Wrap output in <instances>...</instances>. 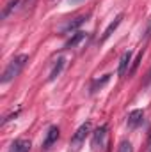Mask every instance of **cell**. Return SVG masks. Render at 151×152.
Segmentation results:
<instances>
[{"label": "cell", "instance_id": "6da1fadb", "mask_svg": "<svg viewBox=\"0 0 151 152\" xmlns=\"http://www.w3.org/2000/svg\"><path fill=\"white\" fill-rule=\"evenodd\" d=\"M29 62V55H18V57H14L9 64H7V67L4 69V73H2V78H0V81L2 83H9V81H13L16 76L21 73V69L25 67V64Z\"/></svg>", "mask_w": 151, "mask_h": 152}, {"label": "cell", "instance_id": "7a4b0ae2", "mask_svg": "<svg viewBox=\"0 0 151 152\" xmlns=\"http://www.w3.org/2000/svg\"><path fill=\"white\" fill-rule=\"evenodd\" d=\"M89 133H91V122H84V124L75 131V134H73V138H71V143H70L71 152H76L80 149V145L85 142V138L89 136Z\"/></svg>", "mask_w": 151, "mask_h": 152}, {"label": "cell", "instance_id": "3957f363", "mask_svg": "<svg viewBox=\"0 0 151 152\" xmlns=\"http://www.w3.org/2000/svg\"><path fill=\"white\" fill-rule=\"evenodd\" d=\"M107 126H100L94 133H93V147L96 151H105L107 147V140H109V133H107Z\"/></svg>", "mask_w": 151, "mask_h": 152}, {"label": "cell", "instance_id": "277c9868", "mask_svg": "<svg viewBox=\"0 0 151 152\" xmlns=\"http://www.w3.org/2000/svg\"><path fill=\"white\" fill-rule=\"evenodd\" d=\"M144 120V112L142 110H132L128 113V118H126V126L128 129H137Z\"/></svg>", "mask_w": 151, "mask_h": 152}, {"label": "cell", "instance_id": "5b68a950", "mask_svg": "<svg viewBox=\"0 0 151 152\" xmlns=\"http://www.w3.org/2000/svg\"><path fill=\"white\" fill-rule=\"evenodd\" d=\"M59 134H61L59 127H57V126H52V127L48 129V133H46V138H44V142H43V149L46 151V149H50L53 143H57V140H59Z\"/></svg>", "mask_w": 151, "mask_h": 152}, {"label": "cell", "instance_id": "8992f818", "mask_svg": "<svg viewBox=\"0 0 151 152\" xmlns=\"http://www.w3.org/2000/svg\"><path fill=\"white\" fill-rule=\"evenodd\" d=\"M128 66H132V51L128 50V51H124L123 55H121V58H119V69H117V75L124 76V73H126V69H128Z\"/></svg>", "mask_w": 151, "mask_h": 152}, {"label": "cell", "instance_id": "52a82bcc", "mask_svg": "<svg viewBox=\"0 0 151 152\" xmlns=\"http://www.w3.org/2000/svg\"><path fill=\"white\" fill-rule=\"evenodd\" d=\"M121 20H123V14H117V16H115V20H114L112 23H110V25L105 28V32H103V36H101V39H100V42H105L107 39L112 36L114 32H115V28L121 25Z\"/></svg>", "mask_w": 151, "mask_h": 152}, {"label": "cell", "instance_id": "ba28073f", "mask_svg": "<svg viewBox=\"0 0 151 152\" xmlns=\"http://www.w3.org/2000/svg\"><path fill=\"white\" fill-rule=\"evenodd\" d=\"M87 37V34L85 32H82V30H78V32H73L71 34V37L66 41V44H64V48H75L76 44H80L84 39Z\"/></svg>", "mask_w": 151, "mask_h": 152}, {"label": "cell", "instance_id": "9c48e42d", "mask_svg": "<svg viewBox=\"0 0 151 152\" xmlns=\"http://www.w3.org/2000/svg\"><path fill=\"white\" fill-rule=\"evenodd\" d=\"M64 66H66V58L64 57H59L57 58V62H55V66H53V69L50 71V76H48V81H53L57 76L62 73V69H64Z\"/></svg>", "mask_w": 151, "mask_h": 152}, {"label": "cell", "instance_id": "30bf717a", "mask_svg": "<svg viewBox=\"0 0 151 152\" xmlns=\"http://www.w3.org/2000/svg\"><path fill=\"white\" fill-rule=\"evenodd\" d=\"M87 21V16H78V18H75L73 21H70L64 28H62V34H70V32H73L75 28H78L82 23H85Z\"/></svg>", "mask_w": 151, "mask_h": 152}, {"label": "cell", "instance_id": "8fae6325", "mask_svg": "<svg viewBox=\"0 0 151 152\" xmlns=\"http://www.w3.org/2000/svg\"><path fill=\"white\" fill-rule=\"evenodd\" d=\"M30 151V142L29 140H16L11 145V152H29Z\"/></svg>", "mask_w": 151, "mask_h": 152}, {"label": "cell", "instance_id": "7c38bea8", "mask_svg": "<svg viewBox=\"0 0 151 152\" xmlns=\"http://www.w3.org/2000/svg\"><path fill=\"white\" fill-rule=\"evenodd\" d=\"M142 55H144V50H142V51H139V53H137V57L132 60V66H130V69H128V76L135 75V71H137V67H139V64H141V60H142Z\"/></svg>", "mask_w": 151, "mask_h": 152}, {"label": "cell", "instance_id": "4fadbf2b", "mask_svg": "<svg viewBox=\"0 0 151 152\" xmlns=\"http://www.w3.org/2000/svg\"><path fill=\"white\" fill-rule=\"evenodd\" d=\"M109 80H110V75L101 76V80H94V81H93V85H91V94H94L98 88H101V87H103V85H105Z\"/></svg>", "mask_w": 151, "mask_h": 152}, {"label": "cell", "instance_id": "5bb4252c", "mask_svg": "<svg viewBox=\"0 0 151 152\" xmlns=\"http://www.w3.org/2000/svg\"><path fill=\"white\" fill-rule=\"evenodd\" d=\"M117 152H133V147H132V143L128 140H123L119 143V147H117Z\"/></svg>", "mask_w": 151, "mask_h": 152}, {"label": "cell", "instance_id": "9a60e30c", "mask_svg": "<svg viewBox=\"0 0 151 152\" xmlns=\"http://www.w3.org/2000/svg\"><path fill=\"white\" fill-rule=\"evenodd\" d=\"M18 4H20V0H11V2L7 4V7L2 11V18H7V14H9V12H11V11H13V9L18 5Z\"/></svg>", "mask_w": 151, "mask_h": 152}, {"label": "cell", "instance_id": "2e32d148", "mask_svg": "<svg viewBox=\"0 0 151 152\" xmlns=\"http://www.w3.org/2000/svg\"><path fill=\"white\" fill-rule=\"evenodd\" d=\"M18 115H20V110H16V112H14V113L7 115V117H5V118H4V120H2V124H7V122H9V120H13V118H16V117H18Z\"/></svg>", "mask_w": 151, "mask_h": 152}, {"label": "cell", "instance_id": "e0dca14e", "mask_svg": "<svg viewBox=\"0 0 151 152\" xmlns=\"http://www.w3.org/2000/svg\"><path fill=\"white\" fill-rule=\"evenodd\" d=\"M148 149L151 152V131H150V136H148Z\"/></svg>", "mask_w": 151, "mask_h": 152}, {"label": "cell", "instance_id": "ac0fdd59", "mask_svg": "<svg viewBox=\"0 0 151 152\" xmlns=\"http://www.w3.org/2000/svg\"><path fill=\"white\" fill-rule=\"evenodd\" d=\"M146 83H148V85L151 83V69H150V73H148V78H146Z\"/></svg>", "mask_w": 151, "mask_h": 152}, {"label": "cell", "instance_id": "d6986e66", "mask_svg": "<svg viewBox=\"0 0 151 152\" xmlns=\"http://www.w3.org/2000/svg\"><path fill=\"white\" fill-rule=\"evenodd\" d=\"M68 2H71V4H76V2H82V0H68Z\"/></svg>", "mask_w": 151, "mask_h": 152}]
</instances>
